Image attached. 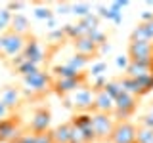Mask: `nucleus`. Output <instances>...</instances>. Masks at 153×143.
<instances>
[{
    "instance_id": "nucleus-1",
    "label": "nucleus",
    "mask_w": 153,
    "mask_h": 143,
    "mask_svg": "<svg viewBox=\"0 0 153 143\" xmlns=\"http://www.w3.org/2000/svg\"><path fill=\"white\" fill-rule=\"evenodd\" d=\"M94 97H96V92L90 86H82V88H79L76 92L65 95V107H73L76 109L79 113H92L94 109Z\"/></svg>"
},
{
    "instance_id": "nucleus-2",
    "label": "nucleus",
    "mask_w": 153,
    "mask_h": 143,
    "mask_svg": "<svg viewBox=\"0 0 153 143\" xmlns=\"http://www.w3.org/2000/svg\"><path fill=\"white\" fill-rule=\"evenodd\" d=\"M27 44V38L21 35H16L13 31H6L0 35V55H4L6 59H13L19 54H23Z\"/></svg>"
},
{
    "instance_id": "nucleus-3",
    "label": "nucleus",
    "mask_w": 153,
    "mask_h": 143,
    "mask_svg": "<svg viewBox=\"0 0 153 143\" xmlns=\"http://www.w3.org/2000/svg\"><path fill=\"white\" fill-rule=\"evenodd\" d=\"M52 76L44 73V71H38V73L31 74V76H23V86H25V92L31 95H42L52 88Z\"/></svg>"
},
{
    "instance_id": "nucleus-4",
    "label": "nucleus",
    "mask_w": 153,
    "mask_h": 143,
    "mask_svg": "<svg viewBox=\"0 0 153 143\" xmlns=\"http://www.w3.org/2000/svg\"><path fill=\"white\" fill-rule=\"evenodd\" d=\"M117 120L113 118V114H105V113H92V128L96 133V139L100 141H109L111 133L115 130Z\"/></svg>"
},
{
    "instance_id": "nucleus-5",
    "label": "nucleus",
    "mask_w": 153,
    "mask_h": 143,
    "mask_svg": "<svg viewBox=\"0 0 153 143\" xmlns=\"http://www.w3.org/2000/svg\"><path fill=\"white\" fill-rule=\"evenodd\" d=\"M138 107V97L132 94H126L124 92L123 95H119L115 99V111H113V118L117 120H126L128 116H132L134 111Z\"/></svg>"
},
{
    "instance_id": "nucleus-6",
    "label": "nucleus",
    "mask_w": 153,
    "mask_h": 143,
    "mask_svg": "<svg viewBox=\"0 0 153 143\" xmlns=\"http://www.w3.org/2000/svg\"><path fill=\"white\" fill-rule=\"evenodd\" d=\"M138 128L128 120H117L115 130L109 137V143H136Z\"/></svg>"
},
{
    "instance_id": "nucleus-7",
    "label": "nucleus",
    "mask_w": 153,
    "mask_h": 143,
    "mask_svg": "<svg viewBox=\"0 0 153 143\" xmlns=\"http://www.w3.org/2000/svg\"><path fill=\"white\" fill-rule=\"evenodd\" d=\"M82 86H88L86 84V74H80L79 78H54L52 80V90L57 95H61V97L76 92Z\"/></svg>"
},
{
    "instance_id": "nucleus-8",
    "label": "nucleus",
    "mask_w": 153,
    "mask_h": 143,
    "mask_svg": "<svg viewBox=\"0 0 153 143\" xmlns=\"http://www.w3.org/2000/svg\"><path fill=\"white\" fill-rule=\"evenodd\" d=\"M21 133L23 132L17 116H10L6 120H0V143H16Z\"/></svg>"
},
{
    "instance_id": "nucleus-9",
    "label": "nucleus",
    "mask_w": 153,
    "mask_h": 143,
    "mask_svg": "<svg viewBox=\"0 0 153 143\" xmlns=\"http://www.w3.org/2000/svg\"><path fill=\"white\" fill-rule=\"evenodd\" d=\"M29 128H31V132H35V133L48 132V128H50V111L44 109V107L36 109V111L33 113V116H31Z\"/></svg>"
},
{
    "instance_id": "nucleus-10",
    "label": "nucleus",
    "mask_w": 153,
    "mask_h": 143,
    "mask_svg": "<svg viewBox=\"0 0 153 143\" xmlns=\"http://www.w3.org/2000/svg\"><path fill=\"white\" fill-rule=\"evenodd\" d=\"M113 111H115V99H113L107 92H105V90H100V92H96L92 113H105V114H113Z\"/></svg>"
},
{
    "instance_id": "nucleus-11",
    "label": "nucleus",
    "mask_w": 153,
    "mask_h": 143,
    "mask_svg": "<svg viewBox=\"0 0 153 143\" xmlns=\"http://www.w3.org/2000/svg\"><path fill=\"white\" fill-rule=\"evenodd\" d=\"M73 46H75L76 54L88 57V59H90L92 55H98V50H100V46L94 44V42L90 40L88 36H82V38H76V40H73Z\"/></svg>"
},
{
    "instance_id": "nucleus-12",
    "label": "nucleus",
    "mask_w": 153,
    "mask_h": 143,
    "mask_svg": "<svg viewBox=\"0 0 153 143\" xmlns=\"http://www.w3.org/2000/svg\"><path fill=\"white\" fill-rule=\"evenodd\" d=\"M23 55H25L29 61L36 63V65H40L42 61H44V50H42V46L38 44V42L35 40V38L27 40V44H25V50H23Z\"/></svg>"
},
{
    "instance_id": "nucleus-13",
    "label": "nucleus",
    "mask_w": 153,
    "mask_h": 143,
    "mask_svg": "<svg viewBox=\"0 0 153 143\" xmlns=\"http://www.w3.org/2000/svg\"><path fill=\"white\" fill-rule=\"evenodd\" d=\"M0 101L6 105L10 111H13L19 105V101H21V92H19L16 86H6V88L0 92Z\"/></svg>"
},
{
    "instance_id": "nucleus-14",
    "label": "nucleus",
    "mask_w": 153,
    "mask_h": 143,
    "mask_svg": "<svg viewBox=\"0 0 153 143\" xmlns=\"http://www.w3.org/2000/svg\"><path fill=\"white\" fill-rule=\"evenodd\" d=\"M52 136H54L56 143H73V124H71V120L65 124H59L52 132Z\"/></svg>"
},
{
    "instance_id": "nucleus-15",
    "label": "nucleus",
    "mask_w": 153,
    "mask_h": 143,
    "mask_svg": "<svg viewBox=\"0 0 153 143\" xmlns=\"http://www.w3.org/2000/svg\"><path fill=\"white\" fill-rule=\"evenodd\" d=\"M29 29H31V25H29V19L23 15V13H13L12 25H10V31H13L16 35L25 36L27 32H29Z\"/></svg>"
},
{
    "instance_id": "nucleus-16",
    "label": "nucleus",
    "mask_w": 153,
    "mask_h": 143,
    "mask_svg": "<svg viewBox=\"0 0 153 143\" xmlns=\"http://www.w3.org/2000/svg\"><path fill=\"white\" fill-rule=\"evenodd\" d=\"M52 74H54V78H79V76L84 74V73H79V71L73 69V67H69L67 63H63V65L52 67Z\"/></svg>"
},
{
    "instance_id": "nucleus-17",
    "label": "nucleus",
    "mask_w": 153,
    "mask_h": 143,
    "mask_svg": "<svg viewBox=\"0 0 153 143\" xmlns=\"http://www.w3.org/2000/svg\"><path fill=\"white\" fill-rule=\"evenodd\" d=\"M71 124L80 132H86L92 128V113H76L73 118H71Z\"/></svg>"
},
{
    "instance_id": "nucleus-18",
    "label": "nucleus",
    "mask_w": 153,
    "mask_h": 143,
    "mask_svg": "<svg viewBox=\"0 0 153 143\" xmlns=\"http://www.w3.org/2000/svg\"><path fill=\"white\" fill-rule=\"evenodd\" d=\"M98 15L102 17V19H109V21H113V23H121L123 21V12H117V10H113L111 6H98Z\"/></svg>"
},
{
    "instance_id": "nucleus-19",
    "label": "nucleus",
    "mask_w": 153,
    "mask_h": 143,
    "mask_svg": "<svg viewBox=\"0 0 153 143\" xmlns=\"http://www.w3.org/2000/svg\"><path fill=\"white\" fill-rule=\"evenodd\" d=\"M134 80H136V84H138V97L149 94L153 90V74H146V76H142V78H134Z\"/></svg>"
},
{
    "instance_id": "nucleus-20",
    "label": "nucleus",
    "mask_w": 153,
    "mask_h": 143,
    "mask_svg": "<svg viewBox=\"0 0 153 143\" xmlns=\"http://www.w3.org/2000/svg\"><path fill=\"white\" fill-rule=\"evenodd\" d=\"M126 76H130V78H142V76H146V74H153L147 67H143V65H138V63H132L130 61V65H128V69H126V73H124Z\"/></svg>"
},
{
    "instance_id": "nucleus-21",
    "label": "nucleus",
    "mask_w": 153,
    "mask_h": 143,
    "mask_svg": "<svg viewBox=\"0 0 153 143\" xmlns=\"http://www.w3.org/2000/svg\"><path fill=\"white\" fill-rule=\"evenodd\" d=\"M105 92H107L109 95H111L113 99H117L119 95H123L124 94V88H123V84H121V80L119 78H115V80H107V84H105Z\"/></svg>"
},
{
    "instance_id": "nucleus-22",
    "label": "nucleus",
    "mask_w": 153,
    "mask_h": 143,
    "mask_svg": "<svg viewBox=\"0 0 153 143\" xmlns=\"http://www.w3.org/2000/svg\"><path fill=\"white\" fill-rule=\"evenodd\" d=\"M71 13H75L80 19H84L92 13V8H90L88 2H76V4H71Z\"/></svg>"
},
{
    "instance_id": "nucleus-23",
    "label": "nucleus",
    "mask_w": 153,
    "mask_h": 143,
    "mask_svg": "<svg viewBox=\"0 0 153 143\" xmlns=\"http://www.w3.org/2000/svg\"><path fill=\"white\" fill-rule=\"evenodd\" d=\"M88 57H84V55H79V54H75V55H71V59L67 61V65L69 67H73L75 71H79V73H82V71L88 67Z\"/></svg>"
},
{
    "instance_id": "nucleus-24",
    "label": "nucleus",
    "mask_w": 153,
    "mask_h": 143,
    "mask_svg": "<svg viewBox=\"0 0 153 143\" xmlns=\"http://www.w3.org/2000/svg\"><path fill=\"white\" fill-rule=\"evenodd\" d=\"M16 71H17V73L21 74V76H31V74L38 73V71H40V69H38V65H36V63H33V61L25 59V61H23V63L19 65Z\"/></svg>"
},
{
    "instance_id": "nucleus-25",
    "label": "nucleus",
    "mask_w": 153,
    "mask_h": 143,
    "mask_svg": "<svg viewBox=\"0 0 153 143\" xmlns=\"http://www.w3.org/2000/svg\"><path fill=\"white\" fill-rule=\"evenodd\" d=\"M130 42H151V38L147 36L146 29L142 25H138V27H134V31L130 32Z\"/></svg>"
},
{
    "instance_id": "nucleus-26",
    "label": "nucleus",
    "mask_w": 153,
    "mask_h": 143,
    "mask_svg": "<svg viewBox=\"0 0 153 143\" xmlns=\"http://www.w3.org/2000/svg\"><path fill=\"white\" fill-rule=\"evenodd\" d=\"M12 17H13V13L10 12L8 8L0 10V35H2V32H6V29L12 25Z\"/></svg>"
},
{
    "instance_id": "nucleus-27",
    "label": "nucleus",
    "mask_w": 153,
    "mask_h": 143,
    "mask_svg": "<svg viewBox=\"0 0 153 143\" xmlns=\"http://www.w3.org/2000/svg\"><path fill=\"white\" fill-rule=\"evenodd\" d=\"M136 143H153V130H149V128H142V126H138Z\"/></svg>"
},
{
    "instance_id": "nucleus-28",
    "label": "nucleus",
    "mask_w": 153,
    "mask_h": 143,
    "mask_svg": "<svg viewBox=\"0 0 153 143\" xmlns=\"http://www.w3.org/2000/svg\"><path fill=\"white\" fill-rule=\"evenodd\" d=\"M90 38V40L94 42V44H98V46H102L107 42V35L102 31V29H94V31H88V35H86Z\"/></svg>"
},
{
    "instance_id": "nucleus-29",
    "label": "nucleus",
    "mask_w": 153,
    "mask_h": 143,
    "mask_svg": "<svg viewBox=\"0 0 153 143\" xmlns=\"http://www.w3.org/2000/svg\"><path fill=\"white\" fill-rule=\"evenodd\" d=\"M80 21L86 25V29H88V31H94V29H100V21H102V17H100L98 13H90L88 17L80 19Z\"/></svg>"
},
{
    "instance_id": "nucleus-30",
    "label": "nucleus",
    "mask_w": 153,
    "mask_h": 143,
    "mask_svg": "<svg viewBox=\"0 0 153 143\" xmlns=\"http://www.w3.org/2000/svg\"><path fill=\"white\" fill-rule=\"evenodd\" d=\"M105 71H107V63H105V61H96V63H92V67H90V74H92V78L103 76Z\"/></svg>"
},
{
    "instance_id": "nucleus-31",
    "label": "nucleus",
    "mask_w": 153,
    "mask_h": 143,
    "mask_svg": "<svg viewBox=\"0 0 153 143\" xmlns=\"http://www.w3.org/2000/svg\"><path fill=\"white\" fill-rule=\"evenodd\" d=\"M46 40L50 42V44H59L61 40H65V32L63 29H56V31H50L46 36Z\"/></svg>"
},
{
    "instance_id": "nucleus-32",
    "label": "nucleus",
    "mask_w": 153,
    "mask_h": 143,
    "mask_svg": "<svg viewBox=\"0 0 153 143\" xmlns=\"http://www.w3.org/2000/svg\"><path fill=\"white\" fill-rule=\"evenodd\" d=\"M35 17L40 19V21H50V19H54V13H52L50 8H36L35 10Z\"/></svg>"
},
{
    "instance_id": "nucleus-33",
    "label": "nucleus",
    "mask_w": 153,
    "mask_h": 143,
    "mask_svg": "<svg viewBox=\"0 0 153 143\" xmlns=\"http://www.w3.org/2000/svg\"><path fill=\"white\" fill-rule=\"evenodd\" d=\"M16 143H36V133L35 132H23L21 136L17 137Z\"/></svg>"
},
{
    "instance_id": "nucleus-34",
    "label": "nucleus",
    "mask_w": 153,
    "mask_h": 143,
    "mask_svg": "<svg viewBox=\"0 0 153 143\" xmlns=\"http://www.w3.org/2000/svg\"><path fill=\"white\" fill-rule=\"evenodd\" d=\"M115 65H117V69L119 71H124L126 73V69H128V65H130V57H123V55H119L117 59H115Z\"/></svg>"
},
{
    "instance_id": "nucleus-35",
    "label": "nucleus",
    "mask_w": 153,
    "mask_h": 143,
    "mask_svg": "<svg viewBox=\"0 0 153 143\" xmlns=\"http://www.w3.org/2000/svg\"><path fill=\"white\" fill-rule=\"evenodd\" d=\"M140 126H142V128H149V130H153V113L143 114V116L140 118Z\"/></svg>"
},
{
    "instance_id": "nucleus-36",
    "label": "nucleus",
    "mask_w": 153,
    "mask_h": 143,
    "mask_svg": "<svg viewBox=\"0 0 153 143\" xmlns=\"http://www.w3.org/2000/svg\"><path fill=\"white\" fill-rule=\"evenodd\" d=\"M36 143H56L52 132H44V133H36Z\"/></svg>"
},
{
    "instance_id": "nucleus-37",
    "label": "nucleus",
    "mask_w": 153,
    "mask_h": 143,
    "mask_svg": "<svg viewBox=\"0 0 153 143\" xmlns=\"http://www.w3.org/2000/svg\"><path fill=\"white\" fill-rule=\"evenodd\" d=\"M56 13H61V15H65V13H71V4H67V2L57 4V6H56Z\"/></svg>"
},
{
    "instance_id": "nucleus-38",
    "label": "nucleus",
    "mask_w": 153,
    "mask_h": 143,
    "mask_svg": "<svg viewBox=\"0 0 153 143\" xmlns=\"http://www.w3.org/2000/svg\"><path fill=\"white\" fill-rule=\"evenodd\" d=\"M109 6H111L113 10H117V12H123V10L128 6V0H117V2H111Z\"/></svg>"
},
{
    "instance_id": "nucleus-39",
    "label": "nucleus",
    "mask_w": 153,
    "mask_h": 143,
    "mask_svg": "<svg viewBox=\"0 0 153 143\" xmlns=\"http://www.w3.org/2000/svg\"><path fill=\"white\" fill-rule=\"evenodd\" d=\"M140 25L146 29L147 36H149V38H151V42H153V19H151V21H147V23H140Z\"/></svg>"
},
{
    "instance_id": "nucleus-40",
    "label": "nucleus",
    "mask_w": 153,
    "mask_h": 143,
    "mask_svg": "<svg viewBox=\"0 0 153 143\" xmlns=\"http://www.w3.org/2000/svg\"><path fill=\"white\" fill-rule=\"evenodd\" d=\"M8 114H10V109H8L2 101H0V120H6V118H10Z\"/></svg>"
},
{
    "instance_id": "nucleus-41",
    "label": "nucleus",
    "mask_w": 153,
    "mask_h": 143,
    "mask_svg": "<svg viewBox=\"0 0 153 143\" xmlns=\"http://www.w3.org/2000/svg\"><path fill=\"white\" fill-rule=\"evenodd\" d=\"M6 8L10 10V12H13V10H21V8H25V2H10Z\"/></svg>"
},
{
    "instance_id": "nucleus-42",
    "label": "nucleus",
    "mask_w": 153,
    "mask_h": 143,
    "mask_svg": "<svg viewBox=\"0 0 153 143\" xmlns=\"http://www.w3.org/2000/svg\"><path fill=\"white\" fill-rule=\"evenodd\" d=\"M109 52H111V44H107V42H105V44H102V46H100V50H98V55H102V54H109Z\"/></svg>"
},
{
    "instance_id": "nucleus-43",
    "label": "nucleus",
    "mask_w": 153,
    "mask_h": 143,
    "mask_svg": "<svg viewBox=\"0 0 153 143\" xmlns=\"http://www.w3.org/2000/svg\"><path fill=\"white\" fill-rule=\"evenodd\" d=\"M149 113H153V103H151V105H149Z\"/></svg>"
}]
</instances>
